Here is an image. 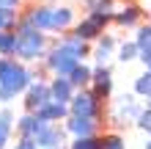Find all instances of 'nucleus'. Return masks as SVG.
I'll return each instance as SVG.
<instances>
[{
	"instance_id": "1",
	"label": "nucleus",
	"mask_w": 151,
	"mask_h": 149,
	"mask_svg": "<svg viewBox=\"0 0 151 149\" xmlns=\"http://www.w3.org/2000/svg\"><path fill=\"white\" fill-rule=\"evenodd\" d=\"M44 47H47V39H44V33L30 28L28 22H19V28H17V58L22 61H36L44 55Z\"/></svg>"
},
{
	"instance_id": "2",
	"label": "nucleus",
	"mask_w": 151,
	"mask_h": 149,
	"mask_svg": "<svg viewBox=\"0 0 151 149\" xmlns=\"http://www.w3.org/2000/svg\"><path fill=\"white\" fill-rule=\"evenodd\" d=\"M30 83H33V75L19 64V61H14V58H0V89L11 91L14 97H17L19 91H28Z\"/></svg>"
},
{
	"instance_id": "3",
	"label": "nucleus",
	"mask_w": 151,
	"mask_h": 149,
	"mask_svg": "<svg viewBox=\"0 0 151 149\" xmlns=\"http://www.w3.org/2000/svg\"><path fill=\"white\" fill-rule=\"evenodd\" d=\"M110 20H113V14H88L85 20L74 28V36H77V39H83V41L96 39V36L104 31V25H107Z\"/></svg>"
},
{
	"instance_id": "4",
	"label": "nucleus",
	"mask_w": 151,
	"mask_h": 149,
	"mask_svg": "<svg viewBox=\"0 0 151 149\" xmlns=\"http://www.w3.org/2000/svg\"><path fill=\"white\" fill-rule=\"evenodd\" d=\"M47 102H52V91L47 83L41 80H33L28 86V94H25V108H28V113H36L39 108H44Z\"/></svg>"
},
{
	"instance_id": "5",
	"label": "nucleus",
	"mask_w": 151,
	"mask_h": 149,
	"mask_svg": "<svg viewBox=\"0 0 151 149\" xmlns=\"http://www.w3.org/2000/svg\"><path fill=\"white\" fill-rule=\"evenodd\" d=\"M77 64H80V61H77V58H72L69 52H63L60 47H55V50L47 55V66L55 72V77H69V75L77 69Z\"/></svg>"
},
{
	"instance_id": "6",
	"label": "nucleus",
	"mask_w": 151,
	"mask_h": 149,
	"mask_svg": "<svg viewBox=\"0 0 151 149\" xmlns=\"http://www.w3.org/2000/svg\"><path fill=\"white\" fill-rule=\"evenodd\" d=\"M140 113H143V108H137L135 102V94H124V97L118 100V110L113 113V121L115 124H127V121H137Z\"/></svg>"
},
{
	"instance_id": "7",
	"label": "nucleus",
	"mask_w": 151,
	"mask_h": 149,
	"mask_svg": "<svg viewBox=\"0 0 151 149\" xmlns=\"http://www.w3.org/2000/svg\"><path fill=\"white\" fill-rule=\"evenodd\" d=\"M69 110H72V116H80V119H96V100H93V94H88V91L74 94Z\"/></svg>"
},
{
	"instance_id": "8",
	"label": "nucleus",
	"mask_w": 151,
	"mask_h": 149,
	"mask_svg": "<svg viewBox=\"0 0 151 149\" xmlns=\"http://www.w3.org/2000/svg\"><path fill=\"white\" fill-rule=\"evenodd\" d=\"M66 141V130L63 127H58V124H47L39 133V138L33 144H36L39 149H60V144Z\"/></svg>"
},
{
	"instance_id": "9",
	"label": "nucleus",
	"mask_w": 151,
	"mask_h": 149,
	"mask_svg": "<svg viewBox=\"0 0 151 149\" xmlns=\"http://www.w3.org/2000/svg\"><path fill=\"white\" fill-rule=\"evenodd\" d=\"M44 127H47V121H41L36 113H25V116L17 121V130H19L22 138H28V141H36Z\"/></svg>"
},
{
	"instance_id": "10",
	"label": "nucleus",
	"mask_w": 151,
	"mask_h": 149,
	"mask_svg": "<svg viewBox=\"0 0 151 149\" xmlns=\"http://www.w3.org/2000/svg\"><path fill=\"white\" fill-rule=\"evenodd\" d=\"M50 91H52V100L60 105H72V100H74V86L69 83V77H55L50 83Z\"/></svg>"
},
{
	"instance_id": "11",
	"label": "nucleus",
	"mask_w": 151,
	"mask_h": 149,
	"mask_svg": "<svg viewBox=\"0 0 151 149\" xmlns=\"http://www.w3.org/2000/svg\"><path fill=\"white\" fill-rule=\"evenodd\" d=\"M69 113H72V110H69V105H60V102L52 100V102L44 105V108H39V110H36V116H39L41 121H47V124H55V121L66 119Z\"/></svg>"
},
{
	"instance_id": "12",
	"label": "nucleus",
	"mask_w": 151,
	"mask_h": 149,
	"mask_svg": "<svg viewBox=\"0 0 151 149\" xmlns=\"http://www.w3.org/2000/svg\"><path fill=\"white\" fill-rule=\"evenodd\" d=\"M50 17H52V6H36V8H30L25 22L36 31H50Z\"/></svg>"
},
{
	"instance_id": "13",
	"label": "nucleus",
	"mask_w": 151,
	"mask_h": 149,
	"mask_svg": "<svg viewBox=\"0 0 151 149\" xmlns=\"http://www.w3.org/2000/svg\"><path fill=\"white\" fill-rule=\"evenodd\" d=\"M93 127H96V121H93V119L69 116V121H66V130H69L72 135H77V138H91V135H93Z\"/></svg>"
},
{
	"instance_id": "14",
	"label": "nucleus",
	"mask_w": 151,
	"mask_h": 149,
	"mask_svg": "<svg viewBox=\"0 0 151 149\" xmlns=\"http://www.w3.org/2000/svg\"><path fill=\"white\" fill-rule=\"evenodd\" d=\"M74 20V11L69 6H58L52 8V17H50V31H66Z\"/></svg>"
},
{
	"instance_id": "15",
	"label": "nucleus",
	"mask_w": 151,
	"mask_h": 149,
	"mask_svg": "<svg viewBox=\"0 0 151 149\" xmlns=\"http://www.w3.org/2000/svg\"><path fill=\"white\" fill-rule=\"evenodd\" d=\"M58 47L63 50V52H69L72 58H77L80 64H83V58L88 55V47H85V41H83V39H77V36H66V39L60 41Z\"/></svg>"
},
{
	"instance_id": "16",
	"label": "nucleus",
	"mask_w": 151,
	"mask_h": 149,
	"mask_svg": "<svg viewBox=\"0 0 151 149\" xmlns=\"http://www.w3.org/2000/svg\"><path fill=\"white\" fill-rule=\"evenodd\" d=\"M113 47H115V39L113 36H104V39H99V44H96V61H99V66H107V61H110V55H113Z\"/></svg>"
},
{
	"instance_id": "17",
	"label": "nucleus",
	"mask_w": 151,
	"mask_h": 149,
	"mask_svg": "<svg viewBox=\"0 0 151 149\" xmlns=\"http://www.w3.org/2000/svg\"><path fill=\"white\" fill-rule=\"evenodd\" d=\"M19 28V17H17L14 8H0V33H8Z\"/></svg>"
},
{
	"instance_id": "18",
	"label": "nucleus",
	"mask_w": 151,
	"mask_h": 149,
	"mask_svg": "<svg viewBox=\"0 0 151 149\" xmlns=\"http://www.w3.org/2000/svg\"><path fill=\"white\" fill-rule=\"evenodd\" d=\"M91 77H93V69L91 66L77 64V69L69 75V83H72V86H85V83H91Z\"/></svg>"
},
{
	"instance_id": "19",
	"label": "nucleus",
	"mask_w": 151,
	"mask_h": 149,
	"mask_svg": "<svg viewBox=\"0 0 151 149\" xmlns=\"http://www.w3.org/2000/svg\"><path fill=\"white\" fill-rule=\"evenodd\" d=\"M135 44H137V50H140V55L151 52V25H143V28H137Z\"/></svg>"
},
{
	"instance_id": "20",
	"label": "nucleus",
	"mask_w": 151,
	"mask_h": 149,
	"mask_svg": "<svg viewBox=\"0 0 151 149\" xmlns=\"http://www.w3.org/2000/svg\"><path fill=\"white\" fill-rule=\"evenodd\" d=\"M11 121H14L11 110H0V149L8 144V135H11Z\"/></svg>"
},
{
	"instance_id": "21",
	"label": "nucleus",
	"mask_w": 151,
	"mask_h": 149,
	"mask_svg": "<svg viewBox=\"0 0 151 149\" xmlns=\"http://www.w3.org/2000/svg\"><path fill=\"white\" fill-rule=\"evenodd\" d=\"M0 55H17V33H0Z\"/></svg>"
},
{
	"instance_id": "22",
	"label": "nucleus",
	"mask_w": 151,
	"mask_h": 149,
	"mask_svg": "<svg viewBox=\"0 0 151 149\" xmlns=\"http://www.w3.org/2000/svg\"><path fill=\"white\" fill-rule=\"evenodd\" d=\"M137 17H140V8H137V6H129V8H124V11L113 14V20L118 22V25H135Z\"/></svg>"
},
{
	"instance_id": "23",
	"label": "nucleus",
	"mask_w": 151,
	"mask_h": 149,
	"mask_svg": "<svg viewBox=\"0 0 151 149\" xmlns=\"http://www.w3.org/2000/svg\"><path fill=\"white\" fill-rule=\"evenodd\" d=\"M135 94L137 97H151V72H143V75H137L135 77Z\"/></svg>"
},
{
	"instance_id": "24",
	"label": "nucleus",
	"mask_w": 151,
	"mask_h": 149,
	"mask_svg": "<svg viewBox=\"0 0 151 149\" xmlns=\"http://www.w3.org/2000/svg\"><path fill=\"white\" fill-rule=\"evenodd\" d=\"M135 58H140L137 44H135V41H124V44H121V50H118V61L129 64V61H135Z\"/></svg>"
},
{
	"instance_id": "25",
	"label": "nucleus",
	"mask_w": 151,
	"mask_h": 149,
	"mask_svg": "<svg viewBox=\"0 0 151 149\" xmlns=\"http://www.w3.org/2000/svg\"><path fill=\"white\" fill-rule=\"evenodd\" d=\"M91 80L96 83V89H110V69L107 66H99V69H93V77H91Z\"/></svg>"
},
{
	"instance_id": "26",
	"label": "nucleus",
	"mask_w": 151,
	"mask_h": 149,
	"mask_svg": "<svg viewBox=\"0 0 151 149\" xmlns=\"http://www.w3.org/2000/svg\"><path fill=\"white\" fill-rule=\"evenodd\" d=\"M85 6H88L91 14H110L113 0H85Z\"/></svg>"
},
{
	"instance_id": "27",
	"label": "nucleus",
	"mask_w": 151,
	"mask_h": 149,
	"mask_svg": "<svg viewBox=\"0 0 151 149\" xmlns=\"http://www.w3.org/2000/svg\"><path fill=\"white\" fill-rule=\"evenodd\" d=\"M99 141H102V149H127V144H124V138L118 133H110V135L99 138Z\"/></svg>"
},
{
	"instance_id": "28",
	"label": "nucleus",
	"mask_w": 151,
	"mask_h": 149,
	"mask_svg": "<svg viewBox=\"0 0 151 149\" xmlns=\"http://www.w3.org/2000/svg\"><path fill=\"white\" fill-rule=\"evenodd\" d=\"M69 149H102V141L99 138H74V144L69 146Z\"/></svg>"
},
{
	"instance_id": "29",
	"label": "nucleus",
	"mask_w": 151,
	"mask_h": 149,
	"mask_svg": "<svg viewBox=\"0 0 151 149\" xmlns=\"http://www.w3.org/2000/svg\"><path fill=\"white\" fill-rule=\"evenodd\" d=\"M137 127L143 130V133H148V135H151V110H148V108H146L143 113H140V119H137Z\"/></svg>"
},
{
	"instance_id": "30",
	"label": "nucleus",
	"mask_w": 151,
	"mask_h": 149,
	"mask_svg": "<svg viewBox=\"0 0 151 149\" xmlns=\"http://www.w3.org/2000/svg\"><path fill=\"white\" fill-rule=\"evenodd\" d=\"M14 149H39V146H36V144H33V141H28V138H22V141H19V144H17Z\"/></svg>"
},
{
	"instance_id": "31",
	"label": "nucleus",
	"mask_w": 151,
	"mask_h": 149,
	"mask_svg": "<svg viewBox=\"0 0 151 149\" xmlns=\"http://www.w3.org/2000/svg\"><path fill=\"white\" fill-rule=\"evenodd\" d=\"M19 0H0V8H17Z\"/></svg>"
},
{
	"instance_id": "32",
	"label": "nucleus",
	"mask_w": 151,
	"mask_h": 149,
	"mask_svg": "<svg viewBox=\"0 0 151 149\" xmlns=\"http://www.w3.org/2000/svg\"><path fill=\"white\" fill-rule=\"evenodd\" d=\"M11 100H14V94H11V91L0 89V102H11Z\"/></svg>"
},
{
	"instance_id": "33",
	"label": "nucleus",
	"mask_w": 151,
	"mask_h": 149,
	"mask_svg": "<svg viewBox=\"0 0 151 149\" xmlns=\"http://www.w3.org/2000/svg\"><path fill=\"white\" fill-rule=\"evenodd\" d=\"M140 61H143L146 72H151V52H146V55H140Z\"/></svg>"
},
{
	"instance_id": "34",
	"label": "nucleus",
	"mask_w": 151,
	"mask_h": 149,
	"mask_svg": "<svg viewBox=\"0 0 151 149\" xmlns=\"http://www.w3.org/2000/svg\"><path fill=\"white\" fill-rule=\"evenodd\" d=\"M146 108H148V110H151V97H148V100H146Z\"/></svg>"
},
{
	"instance_id": "35",
	"label": "nucleus",
	"mask_w": 151,
	"mask_h": 149,
	"mask_svg": "<svg viewBox=\"0 0 151 149\" xmlns=\"http://www.w3.org/2000/svg\"><path fill=\"white\" fill-rule=\"evenodd\" d=\"M146 149H151V138H148V144H146Z\"/></svg>"
},
{
	"instance_id": "36",
	"label": "nucleus",
	"mask_w": 151,
	"mask_h": 149,
	"mask_svg": "<svg viewBox=\"0 0 151 149\" xmlns=\"http://www.w3.org/2000/svg\"><path fill=\"white\" fill-rule=\"evenodd\" d=\"M148 3H151V0H148Z\"/></svg>"
},
{
	"instance_id": "37",
	"label": "nucleus",
	"mask_w": 151,
	"mask_h": 149,
	"mask_svg": "<svg viewBox=\"0 0 151 149\" xmlns=\"http://www.w3.org/2000/svg\"><path fill=\"white\" fill-rule=\"evenodd\" d=\"M60 149H63V146H60Z\"/></svg>"
}]
</instances>
